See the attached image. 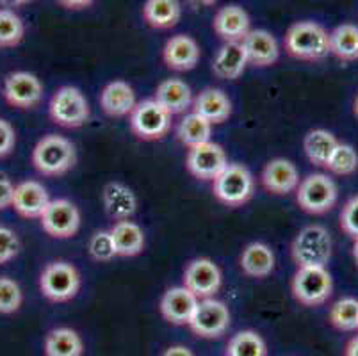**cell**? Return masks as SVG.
Returning a JSON list of instances; mask_svg holds the SVG:
<instances>
[{"instance_id": "6da1fadb", "label": "cell", "mask_w": 358, "mask_h": 356, "mask_svg": "<svg viewBox=\"0 0 358 356\" xmlns=\"http://www.w3.org/2000/svg\"><path fill=\"white\" fill-rule=\"evenodd\" d=\"M284 47L289 55L301 61H321L330 54V32L317 22H298L285 32Z\"/></svg>"}, {"instance_id": "7a4b0ae2", "label": "cell", "mask_w": 358, "mask_h": 356, "mask_svg": "<svg viewBox=\"0 0 358 356\" xmlns=\"http://www.w3.org/2000/svg\"><path fill=\"white\" fill-rule=\"evenodd\" d=\"M77 161L75 146L70 139L48 134L32 150V164L43 176H59L70 171Z\"/></svg>"}, {"instance_id": "3957f363", "label": "cell", "mask_w": 358, "mask_h": 356, "mask_svg": "<svg viewBox=\"0 0 358 356\" xmlns=\"http://www.w3.org/2000/svg\"><path fill=\"white\" fill-rule=\"evenodd\" d=\"M331 248L330 232L323 225H308L292 241L291 255L298 267H327Z\"/></svg>"}, {"instance_id": "277c9868", "label": "cell", "mask_w": 358, "mask_h": 356, "mask_svg": "<svg viewBox=\"0 0 358 356\" xmlns=\"http://www.w3.org/2000/svg\"><path fill=\"white\" fill-rule=\"evenodd\" d=\"M80 289V273L64 260L50 262L40 274V290L52 303H66L77 296Z\"/></svg>"}, {"instance_id": "5b68a950", "label": "cell", "mask_w": 358, "mask_h": 356, "mask_svg": "<svg viewBox=\"0 0 358 356\" xmlns=\"http://www.w3.org/2000/svg\"><path fill=\"white\" fill-rule=\"evenodd\" d=\"M337 198V185L324 173H312L305 176L296 189V201L301 211L308 214H327L335 207Z\"/></svg>"}, {"instance_id": "8992f818", "label": "cell", "mask_w": 358, "mask_h": 356, "mask_svg": "<svg viewBox=\"0 0 358 356\" xmlns=\"http://www.w3.org/2000/svg\"><path fill=\"white\" fill-rule=\"evenodd\" d=\"M292 296L303 306H319L328 301L334 280L327 267H298L292 276Z\"/></svg>"}, {"instance_id": "52a82bcc", "label": "cell", "mask_w": 358, "mask_h": 356, "mask_svg": "<svg viewBox=\"0 0 358 356\" xmlns=\"http://www.w3.org/2000/svg\"><path fill=\"white\" fill-rule=\"evenodd\" d=\"M255 180L252 173L243 164H229L213 182V192L221 204L229 207H241L252 200Z\"/></svg>"}, {"instance_id": "ba28073f", "label": "cell", "mask_w": 358, "mask_h": 356, "mask_svg": "<svg viewBox=\"0 0 358 356\" xmlns=\"http://www.w3.org/2000/svg\"><path fill=\"white\" fill-rule=\"evenodd\" d=\"M52 122L64 129H79L90 120V104L83 91L73 86H63L55 91L48 106Z\"/></svg>"}, {"instance_id": "9c48e42d", "label": "cell", "mask_w": 358, "mask_h": 356, "mask_svg": "<svg viewBox=\"0 0 358 356\" xmlns=\"http://www.w3.org/2000/svg\"><path fill=\"white\" fill-rule=\"evenodd\" d=\"M130 129L143 141H159L171 129V114L154 98L143 100L130 113Z\"/></svg>"}, {"instance_id": "30bf717a", "label": "cell", "mask_w": 358, "mask_h": 356, "mask_svg": "<svg viewBox=\"0 0 358 356\" xmlns=\"http://www.w3.org/2000/svg\"><path fill=\"white\" fill-rule=\"evenodd\" d=\"M229 166L227 153L220 145L213 141H207L203 145H198L189 148L185 157V168L194 178L203 182H214L224 168Z\"/></svg>"}, {"instance_id": "8fae6325", "label": "cell", "mask_w": 358, "mask_h": 356, "mask_svg": "<svg viewBox=\"0 0 358 356\" xmlns=\"http://www.w3.org/2000/svg\"><path fill=\"white\" fill-rule=\"evenodd\" d=\"M2 94L6 102L16 109H34L43 100V84L34 73L13 71L4 78Z\"/></svg>"}, {"instance_id": "7c38bea8", "label": "cell", "mask_w": 358, "mask_h": 356, "mask_svg": "<svg viewBox=\"0 0 358 356\" xmlns=\"http://www.w3.org/2000/svg\"><path fill=\"white\" fill-rule=\"evenodd\" d=\"M230 326V310L223 301L209 298L200 299L189 322V328L194 335L201 339L221 337Z\"/></svg>"}, {"instance_id": "4fadbf2b", "label": "cell", "mask_w": 358, "mask_h": 356, "mask_svg": "<svg viewBox=\"0 0 358 356\" xmlns=\"http://www.w3.org/2000/svg\"><path fill=\"white\" fill-rule=\"evenodd\" d=\"M41 227L54 239H70L80 228V212L70 200H50L40 218Z\"/></svg>"}, {"instance_id": "5bb4252c", "label": "cell", "mask_w": 358, "mask_h": 356, "mask_svg": "<svg viewBox=\"0 0 358 356\" xmlns=\"http://www.w3.org/2000/svg\"><path fill=\"white\" fill-rule=\"evenodd\" d=\"M184 287L198 299H209L221 289V271L210 259H196L184 271Z\"/></svg>"}, {"instance_id": "9a60e30c", "label": "cell", "mask_w": 358, "mask_h": 356, "mask_svg": "<svg viewBox=\"0 0 358 356\" xmlns=\"http://www.w3.org/2000/svg\"><path fill=\"white\" fill-rule=\"evenodd\" d=\"M200 299L194 296L193 292L182 287H171L164 292L161 299V313L162 318L166 319L171 325L177 326H189L191 319H193L194 312H196V306Z\"/></svg>"}, {"instance_id": "2e32d148", "label": "cell", "mask_w": 358, "mask_h": 356, "mask_svg": "<svg viewBox=\"0 0 358 356\" xmlns=\"http://www.w3.org/2000/svg\"><path fill=\"white\" fill-rule=\"evenodd\" d=\"M262 185L271 194L284 196L296 191L299 185L298 168L289 159H273L262 169Z\"/></svg>"}, {"instance_id": "e0dca14e", "label": "cell", "mask_w": 358, "mask_h": 356, "mask_svg": "<svg viewBox=\"0 0 358 356\" xmlns=\"http://www.w3.org/2000/svg\"><path fill=\"white\" fill-rule=\"evenodd\" d=\"M50 204L48 192L40 182L25 180L22 184L15 185V194H13L11 207L15 208L22 218L27 220H36L41 218L45 208Z\"/></svg>"}, {"instance_id": "ac0fdd59", "label": "cell", "mask_w": 358, "mask_h": 356, "mask_svg": "<svg viewBox=\"0 0 358 356\" xmlns=\"http://www.w3.org/2000/svg\"><path fill=\"white\" fill-rule=\"evenodd\" d=\"M162 59L166 66L175 71H189L200 61V47L191 36L177 34L166 41Z\"/></svg>"}, {"instance_id": "d6986e66", "label": "cell", "mask_w": 358, "mask_h": 356, "mask_svg": "<svg viewBox=\"0 0 358 356\" xmlns=\"http://www.w3.org/2000/svg\"><path fill=\"white\" fill-rule=\"evenodd\" d=\"M213 27L224 43H241L250 32V16L239 6H224L214 16Z\"/></svg>"}, {"instance_id": "ffe728a7", "label": "cell", "mask_w": 358, "mask_h": 356, "mask_svg": "<svg viewBox=\"0 0 358 356\" xmlns=\"http://www.w3.org/2000/svg\"><path fill=\"white\" fill-rule=\"evenodd\" d=\"M246 52V59L248 64L253 66L266 68L273 66L278 61L280 48L276 43L275 36L271 32L264 31V29H257V31H250L248 36L241 41Z\"/></svg>"}, {"instance_id": "44dd1931", "label": "cell", "mask_w": 358, "mask_h": 356, "mask_svg": "<svg viewBox=\"0 0 358 356\" xmlns=\"http://www.w3.org/2000/svg\"><path fill=\"white\" fill-rule=\"evenodd\" d=\"M102 201L107 215L115 221L130 220L138 208L134 191L122 182H109L102 191Z\"/></svg>"}, {"instance_id": "7402d4cb", "label": "cell", "mask_w": 358, "mask_h": 356, "mask_svg": "<svg viewBox=\"0 0 358 356\" xmlns=\"http://www.w3.org/2000/svg\"><path fill=\"white\" fill-rule=\"evenodd\" d=\"M193 113L209 122L210 125L227 122L232 114V102L230 98L216 87H207L196 98H193Z\"/></svg>"}, {"instance_id": "603a6c76", "label": "cell", "mask_w": 358, "mask_h": 356, "mask_svg": "<svg viewBox=\"0 0 358 356\" xmlns=\"http://www.w3.org/2000/svg\"><path fill=\"white\" fill-rule=\"evenodd\" d=\"M100 106L103 113L113 118L130 114L136 107V93L125 80H113L100 93Z\"/></svg>"}, {"instance_id": "cb8c5ba5", "label": "cell", "mask_w": 358, "mask_h": 356, "mask_svg": "<svg viewBox=\"0 0 358 356\" xmlns=\"http://www.w3.org/2000/svg\"><path fill=\"white\" fill-rule=\"evenodd\" d=\"M155 102L161 104L171 116L182 114L193 106V93L191 87L180 78H166L155 91Z\"/></svg>"}, {"instance_id": "d4e9b609", "label": "cell", "mask_w": 358, "mask_h": 356, "mask_svg": "<svg viewBox=\"0 0 358 356\" xmlns=\"http://www.w3.org/2000/svg\"><path fill=\"white\" fill-rule=\"evenodd\" d=\"M241 269L250 278H266L275 271V253L264 243H252L241 253Z\"/></svg>"}, {"instance_id": "484cf974", "label": "cell", "mask_w": 358, "mask_h": 356, "mask_svg": "<svg viewBox=\"0 0 358 356\" xmlns=\"http://www.w3.org/2000/svg\"><path fill=\"white\" fill-rule=\"evenodd\" d=\"M246 64H248V59H246L243 43H224L214 57L213 71L220 78L236 80L243 75Z\"/></svg>"}, {"instance_id": "4316f807", "label": "cell", "mask_w": 358, "mask_h": 356, "mask_svg": "<svg viewBox=\"0 0 358 356\" xmlns=\"http://www.w3.org/2000/svg\"><path fill=\"white\" fill-rule=\"evenodd\" d=\"M109 234L118 257H136L145 250V232L134 221H118Z\"/></svg>"}, {"instance_id": "83f0119b", "label": "cell", "mask_w": 358, "mask_h": 356, "mask_svg": "<svg viewBox=\"0 0 358 356\" xmlns=\"http://www.w3.org/2000/svg\"><path fill=\"white\" fill-rule=\"evenodd\" d=\"M337 137L324 129H315L305 136L303 150L307 153L308 161L317 168H327V162L330 161L331 153L337 148Z\"/></svg>"}, {"instance_id": "f1b7e54d", "label": "cell", "mask_w": 358, "mask_h": 356, "mask_svg": "<svg viewBox=\"0 0 358 356\" xmlns=\"http://www.w3.org/2000/svg\"><path fill=\"white\" fill-rule=\"evenodd\" d=\"M182 9L177 0H148L143 6V18L152 29H171L178 24Z\"/></svg>"}, {"instance_id": "f546056e", "label": "cell", "mask_w": 358, "mask_h": 356, "mask_svg": "<svg viewBox=\"0 0 358 356\" xmlns=\"http://www.w3.org/2000/svg\"><path fill=\"white\" fill-rule=\"evenodd\" d=\"M84 342L71 328H55L45 339L47 356H83Z\"/></svg>"}, {"instance_id": "4dcf8cb0", "label": "cell", "mask_w": 358, "mask_h": 356, "mask_svg": "<svg viewBox=\"0 0 358 356\" xmlns=\"http://www.w3.org/2000/svg\"><path fill=\"white\" fill-rule=\"evenodd\" d=\"M330 54L343 63L358 59V27L353 24L337 25L330 32Z\"/></svg>"}, {"instance_id": "1f68e13d", "label": "cell", "mask_w": 358, "mask_h": 356, "mask_svg": "<svg viewBox=\"0 0 358 356\" xmlns=\"http://www.w3.org/2000/svg\"><path fill=\"white\" fill-rule=\"evenodd\" d=\"M210 132H213V125L198 114L191 113L178 123L177 137L182 145L193 148V146L210 141Z\"/></svg>"}, {"instance_id": "d6a6232c", "label": "cell", "mask_w": 358, "mask_h": 356, "mask_svg": "<svg viewBox=\"0 0 358 356\" xmlns=\"http://www.w3.org/2000/svg\"><path fill=\"white\" fill-rule=\"evenodd\" d=\"M227 356H268V346L259 333L244 329L230 339Z\"/></svg>"}, {"instance_id": "836d02e7", "label": "cell", "mask_w": 358, "mask_h": 356, "mask_svg": "<svg viewBox=\"0 0 358 356\" xmlns=\"http://www.w3.org/2000/svg\"><path fill=\"white\" fill-rule=\"evenodd\" d=\"M330 322L338 332L358 329V299L343 298L335 301L330 308Z\"/></svg>"}, {"instance_id": "e575fe53", "label": "cell", "mask_w": 358, "mask_h": 356, "mask_svg": "<svg viewBox=\"0 0 358 356\" xmlns=\"http://www.w3.org/2000/svg\"><path fill=\"white\" fill-rule=\"evenodd\" d=\"M25 25L11 9H0V48L16 47L24 39Z\"/></svg>"}, {"instance_id": "d590c367", "label": "cell", "mask_w": 358, "mask_h": 356, "mask_svg": "<svg viewBox=\"0 0 358 356\" xmlns=\"http://www.w3.org/2000/svg\"><path fill=\"white\" fill-rule=\"evenodd\" d=\"M327 169L334 175L348 176L353 175L358 169V153L348 143H338L337 148L331 153L330 161L327 162Z\"/></svg>"}, {"instance_id": "8d00e7d4", "label": "cell", "mask_w": 358, "mask_h": 356, "mask_svg": "<svg viewBox=\"0 0 358 356\" xmlns=\"http://www.w3.org/2000/svg\"><path fill=\"white\" fill-rule=\"evenodd\" d=\"M24 294L20 285L8 276H0V313L9 315L20 310Z\"/></svg>"}, {"instance_id": "74e56055", "label": "cell", "mask_w": 358, "mask_h": 356, "mask_svg": "<svg viewBox=\"0 0 358 356\" xmlns=\"http://www.w3.org/2000/svg\"><path fill=\"white\" fill-rule=\"evenodd\" d=\"M87 250H90L91 259L96 260V262H110L115 257H118L109 230H100L96 234H93Z\"/></svg>"}, {"instance_id": "f35d334b", "label": "cell", "mask_w": 358, "mask_h": 356, "mask_svg": "<svg viewBox=\"0 0 358 356\" xmlns=\"http://www.w3.org/2000/svg\"><path fill=\"white\" fill-rule=\"evenodd\" d=\"M341 228L351 239H358V194L350 198L341 211Z\"/></svg>"}, {"instance_id": "ab89813d", "label": "cell", "mask_w": 358, "mask_h": 356, "mask_svg": "<svg viewBox=\"0 0 358 356\" xmlns=\"http://www.w3.org/2000/svg\"><path fill=\"white\" fill-rule=\"evenodd\" d=\"M20 251L18 235L8 227H0V266L13 260Z\"/></svg>"}, {"instance_id": "60d3db41", "label": "cell", "mask_w": 358, "mask_h": 356, "mask_svg": "<svg viewBox=\"0 0 358 356\" xmlns=\"http://www.w3.org/2000/svg\"><path fill=\"white\" fill-rule=\"evenodd\" d=\"M16 145V134L15 129L4 118H0V159L8 157L15 150Z\"/></svg>"}, {"instance_id": "b9f144b4", "label": "cell", "mask_w": 358, "mask_h": 356, "mask_svg": "<svg viewBox=\"0 0 358 356\" xmlns=\"http://www.w3.org/2000/svg\"><path fill=\"white\" fill-rule=\"evenodd\" d=\"M13 194H15V185L11 178L6 173H0V211L11 207Z\"/></svg>"}, {"instance_id": "7bdbcfd3", "label": "cell", "mask_w": 358, "mask_h": 356, "mask_svg": "<svg viewBox=\"0 0 358 356\" xmlns=\"http://www.w3.org/2000/svg\"><path fill=\"white\" fill-rule=\"evenodd\" d=\"M162 356H194V353L185 346H171L162 353Z\"/></svg>"}, {"instance_id": "ee69618b", "label": "cell", "mask_w": 358, "mask_h": 356, "mask_svg": "<svg viewBox=\"0 0 358 356\" xmlns=\"http://www.w3.org/2000/svg\"><path fill=\"white\" fill-rule=\"evenodd\" d=\"M344 356H358V335L351 339L346 346V351H344Z\"/></svg>"}, {"instance_id": "f6af8a7d", "label": "cell", "mask_w": 358, "mask_h": 356, "mask_svg": "<svg viewBox=\"0 0 358 356\" xmlns=\"http://www.w3.org/2000/svg\"><path fill=\"white\" fill-rule=\"evenodd\" d=\"M61 6H64L66 9H84L87 6H91V2H86V0H80V2H75V0H70V2H61Z\"/></svg>"}, {"instance_id": "bcb514c9", "label": "cell", "mask_w": 358, "mask_h": 356, "mask_svg": "<svg viewBox=\"0 0 358 356\" xmlns=\"http://www.w3.org/2000/svg\"><path fill=\"white\" fill-rule=\"evenodd\" d=\"M353 259L358 266V239H355V243H353Z\"/></svg>"}, {"instance_id": "7dc6e473", "label": "cell", "mask_w": 358, "mask_h": 356, "mask_svg": "<svg viewBox=\"0 0 358 356\" xmlns=\"http://www.w3.org/2000/svg\"><path fill=\"white\" fill-rule=\"evenodd\" d=\"M353 113H355V116L358 118V94H357V98H355V104H353Z\"/></svg>"}]
</instances>
